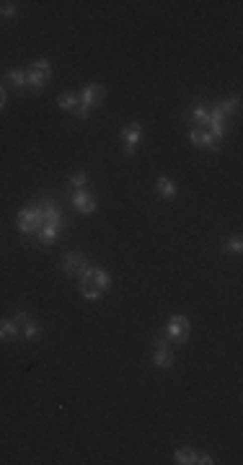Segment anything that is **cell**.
Masks as SVG:
<instances>
[{"instance_id": "1", "label": "cell", "mask_w": 243, "mask_h": 465, "mask_svg": "<svg viewBox=\"0 0 243 465\" xmlns=\"http://www.w3.org/2000/svg\"><path fill=\"white\" fill-rule=\"evenodd\" d=\"M111 287V277L106 269H98V266H85L80 274V295L85 300H98L103 292Z\"/></svg>"}, {"instance_id": "2", "label": "cell", "mask_w": 243, "mask_h": 465, "mask_svg": "<svg viewBox=\"0 0 243 465\" xmlns=\"http://www.w3.org/2000/svg\"><path fill=\"white\" fill-rule=\"evenodd\" d=\"M16 225H19V230L26 232V236L39 232V227L44 225V220H42V212L37 209V204H34V207H24V209L19 212V220H16Z\"/></svg>"}, {"instance_id": "3", "label": "cell", "mask_w": 243, "mask_h": 465, "mask_svg": "<svg viewBox=\"0 0 243 465\" xmlns=\"http://www.w3.org/2000/svg\"><path fill=\"white\" fill-rule=\"evenodd\" d=\"M189 320L184 318V315H171V320H168V326H166V333H168V338L171 341H176V344H184L186 338H189Z\"/></svg>"}, {"instance_id": "4", "label": "cell", "mask_w": 243, "mask_h": 465, "mask_svg": "<svg viewBox=\"0 0 243 465\" xmlns=\"http://www.w3.org/2000/svg\"><path fill=\"white\" fill-rule=\"evenodd\" d=\"M37 209L42 212V220H44L47 225H57V227H62V225H65V220H62V212H60V207H57V202H55V199H42V202L37 204Z\"/></svg>"}, {"instance_id": "5", "label": "cell", "mask_w": 243, "mask_h": 465, "mask_svg": "<svg viewBox=\"0 0 243 465\" xmlns=\"http://www.w3.org/2000/svg\"><path fill=\"white\" fill-rule=\"evenodd\" d=\"M103 96H106V91H103V85H98V83H91V85H85V88H83V93H80L78 98H80V103L85 106V109H93V106H98V103L103 101Z\"/></svg>"}, {"instance_id": "6", "label": "cell", "mask_w": 243, "mask_h": 465, "mask_svg": "<svg viewBox=\"0 0 243 465\" xmlns=\"http://www.w3.org/2000/svg\"><path fill=\"white\" fill-rule=\"evenodd\" d=\"M140 137H143V127H140V122H132V124H127V127L122 130V142H125V148H127L130 155L135 153V148H137V142H140Z\"/></svg>"}, {"instance_id": "7", "label": "cell", "mask_w": 243, "mask_h": 465, "mask_svg": "<svg viewBox=\"0 0 243 465\" xmlns=\"http://www.w3.org/2000/svg\"><path fill=\"white\" fill-rule=\"evenodd\" d=\"M88 266V261H85V256L83 254H78V251H70V254H65V261H62V269L67 272V274H83V269Z\"/></svg>"}, {"instance_id": "8", "label": "cell", "mask_w": 243, "mask_h": 465, "mask_svg": "<svg viewBox=\"0 0 243 465\" xmlns=\"http://www.w3.org/2000/svg\"><path fill=\"white\" fill-rule=\"evenodd\" d=\"M73 207L78 209V212H83V214H93L96 212V199L88 194V191H73Z\"/></svg>"}, {"instance_id": "9", "label": "cell", "mask_w": 243, "mask_h": 465, "mask_svg": "<svg viewBox=\"0 0 243 465\" xmlns=\"http://www.w3.org/2000/svg\"><path fill=\"white\" fill-rule=\"evenodd\" d=\"M189 140H192L194 145H204V148H210V150H217V140L207 132L204 127H194L192 132H189Z\"/></svg>"}, {"instance_id": "10", "label": "cell", "mask_w": 243, "mask_h": 465, "mask_svg": "<svg viewBox=\"0 0 243 465\" xmlns=\"http://www.w3.org/2000/svg\"><path fill=\"white\" fill-rule=\"evenodd\" d=\"M153 365H155V367H171V365H173V354H171V349H168V346H155Z\"/></svg>"}, {"instance_id": "11", "label": "cell", "mask_w": 243, "mask_h": 465, "mask_svg": "<svg viewBox=\"0 0 243 465\" xmlns=\"http://www.w3.org/2000/svg\"><path fill=\"white\" fill-rule=\"evenodd\" d=\"M57 232H60L57 225H47V222H44V225L39 227V241H42L44 246H52V243L57 241Z\"/></svg>"}, {"instance_id": "12", "label": "cell", "mask_w": 243, "mask_h": 465, "mask_svg": "<svg viewBox=\"0 0 243 465\" xmlns=\"http://www.w3.org/2000/svg\"><path fill=\"white\" fill-rule=\"evenodd\" d=\"M16 336H19V323H16V320H0V338H3V341H11Z\"/></svg>"}, {"instance_id": "13", "label": "cell", "mask_w": 243, "mask_h": 465, "mask_svg": "<svg viewBox=\"0 0 243 465\" xmlns=\"http://www.w3.org/2000/svg\"><path fill=\"white\" fill-rule=\"evenodd\" d=\"M158 194L163 196V199H173V196H176V184H173L171 178L161 176L158 178Z\"/></svg>"}, {"instance_id": "14", "label": "cell", "mask_w": 243, "mask_h": 465, "mask_svg": "<svg viewBox=\"0 0 243 465\" xmlns=\"http://www.w3.org/2000/svg\"><path fill=\"white\" fill-rule=\"evenodd\" d=\"M207 117H210V111H207V106L197 103L194 109H192V124H194V127H204V130H207Z\"/></svg>"}, {"instance_id": "15", "label": "cell", "mask_w": 243, "mask_h": 465, "mask_svg": "<svg viewBox=\"0 0 243 465\" xmlns=\"http://www.w3.org/2000/svg\"><path fill=\"white\" fill-rule=\"evenodd\" d=\"M42 333V323H37V320H31V318H26L24 320V338H29V341H34V338H37Z\"/></svg>"}, {"instance_id": "16", "label": "cell", "mask_w": 243, "mask_h": 465, "mask_svg": "<svg viewBox=\"0 0 243 465\" xmlns=\"http://www.w3.org/2000/svg\"><path fill=\"white\" fill-rule=\"evenodd\" d=\"M44 83H47V78H44L42 73H37V70L29 67V73H26V85H29V88H42Z\"/></svg>"}, {"instance_id": "17", "label": "cell", "mask_w": 243, "mask_h": 465, "mask_svg": "<svg viewBox=\"0 0 243 465\" xmlns=\"http://www.w3.org/2000/svg\"><path fill=\"white\" fill-rule=\"evenodd\" d=\"M57 103H60V109H70V111H73L75 106L80 103V98H78L75 93H62V96L57 98Z\"/></svg>"}, {"instance_id": "18", "label": "cell", "mask_w": 243, "mask_h": 465, "mask_svg": "<svg viewBox=\"0 0 243 465\" xmlns=\"http://www.w3.org/2000/svg\"><path fill=\"white\" fill-rule=\"evenodd\" d=\"M176 462L179 465H192V462H197V452L194 450H176Z\"/></svg>"}, {"instance_id": "19", "label": "cell", "mask_w": 243, "mask_h": 465, "mask_svg": "<svg viewBox=\"0 0 243 465\" xmlns=\"http://www.w3.org/2000/svg\"><path fill=\"white\" fill-rule=\"evenodd\" d=\"M8 83H13L16 88H24L26 85V73H24V70H11V73H8Z\"/></svg>"}, {"instance_id": "20", "label": "cell", "mask_w": 243, "mask_h": 465, "mask_svg": "<svg viewBox=\"0 0 243 465\" xmlns=\"http://www.w3.org/2000/svg\"><path fill=\"white\" fill-rule=\"evenodd\" d=\"M70 184H73L75 191H80V189H85V184H88V176H85L83 171H78V173L70 176Z\"/></svg>"}, {"instance_id": "21", "label": "cell", "mask_w": 243, "mask_h": 465, "mask_svg": "<svg viewBox=\"0 0 243 465\" xmlns=\"http://www.w3.org/2000/svg\"><path fill=\"white\" fill-rule=\"evenodd\" d=\"M235 106H238V98H233V101H220V103L215 106V109H217L222 117H228L230 111H235Z\"/></svg>"}, {"instance_id": "22", "label": "cell", "mask_w": 243, "mask_h": 465, "mask_svg": "<svg viewBox=\"0 0 243 465\" xmlns=\"http://www.w3.org/2000/svg\"><path fill=\"white\" fill-rule=\"evenodd\" d=\"M31 70H37V73H42L47 80H49V75H52V65H49L47 60H37V62L31 65Z\"/></svg>"}, {"instance_id": "23", "label": "cell", "mask_w": 243, "mask_h": 465, "mask_svg": "<svg viewBox=\"0 0 243 465\" xmlns=\"http://www.w3.org/2000/svg\"><path fill=\"white\" fill-rule=\"evenodd\" d=\"M225 251H230V254H240V251H243V241H240V238L228 241V243H225Z\"/></svg>"}, {"instance_id": "24", "label": "cell", "mask_w": 243, "mask_h": 465, "mask_svg": "<svg viewBox=\"0 0 243 465\" xmlns=\"http://www.w3.org/2000/svg\"><path fill=\"white\" fill-rule=\"evenodd\" d=\"M0 16H16V3H3L0 6Z\"/></svg>"}, {"instance_id": "25", "label": "cell", "mask_w": 243, "mask_h": 465, "mask_svg": "<svg viewBox=\"0 0 243 465\" xmlns=\"http://www.w3.org/2000/svg\"><path fill=\"white\" fill-rule=\"evenodd\" d=\"M73 111H75V117H80V119H88V114H91V109H85L83 103H78V106H75Z\"/></svg>"}, {"instance_id": "26", "label": "cell", "mask_w": 243, "mask_h": 465, "mask_svg": "<svg viewBox=\"0 0 243 465\" xmlns=\"http://www.w3.org/2000/svg\"><path fill=\"white\" fill-rule=\"evenodd\" d=\"M197 462H199V465H212L215 460H212L210 455H207V452H204V455H197Z\"/></svg>"}, {"instance_id": "27", "label": "cell", "mask_w": 243, "mask_h": 465, "mask_svg": "<svg viewBox=\"0 0 243 465\" xmlns=\"http://www.w3.org/2000/svg\"><path fill=\"white\" fill-rule=\"evenodd\" d=\"M6 106V88H0V109Z\"/></svg>"}]
</instances>
